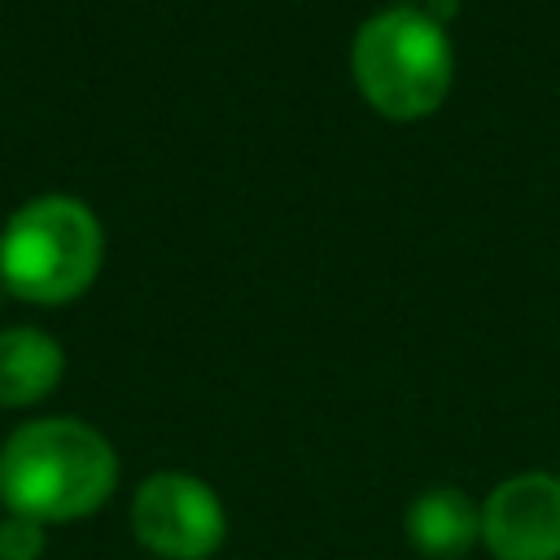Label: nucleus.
<instances>
[{"mask_svg":"<svg viewBox=\"0 0 560 560\" xmlns=\"http://www.w3.org/2000/svg\"><path fill=\"white\" fill-rule=\"evenodd\" d=\"M407 542L429 560H459L481 542V508L451 486L424 490L407 508Z\"/></svg>","mask_w":560,"mask_h":560,"instance_id":"obj_6","label":"nucleus"},{"mask_svg":"<svg viewBox=\"0 0 560 560\" xmlns=\"http://www.w3.org/2000/svg\"><path fill=\"white\" fill-rule=\"evenodd\" d=\"M136 538L166 560H206L223 542V503L192 472H153L131 499Z\"/></svg>","mask_w":560,"mask_h":560,"instance_id":"obj_4","label":"nucleus"},{"mask_svg":"<svg viewBox=\"0 0 560 560\" xmlns=\"http://www.w3.org/2000/svg\"><path fill=\"white\" fill-rule=\"evenodd\" d=\"M44 551V525L31 516H9L0 525V560H39Z\"/></svg>","mask_w":560,"mask_h":560,"instance_id":"obj_8","label":"nucleus"},{"mask_svg":"<svg viewBox=\"0 0 560 560\" xmlns=\"http://www.w3.org/2000/svg\"><path fill=\"white\" fill-rule=\"evenodd\" d=\"M114 481V446L83 420H31L0 451V499L13 516H31L39 525L96 512Z\"/></svg>","mask_w":560,"mask_h":560,"instance_id":"obj_1","label":"nucleus"},{"mask_svg":"<svg viewBox=\"0 0 560 560\" xmlns=\"http://www.w3.org/2000/svg\"><path fill=\"white\" fill-rule=\"evenodd\" d=\"M350 74L376 114L398 122L424 118L451 92V39L429 9H385L359 26Z\"/></svg>","mask_w":560,"mask_h":560,"instance_id":"obj_2","label":"nucleus"},{"mask_svg":"<svg viewBox=\"0 0 560 560\" xmlns=\"http://www.w3.org/2000/svg\"><path fill=\"white\" fill-rule=\"evenodd\" d=\"M101 223L74 197L26 201L0 236V280L26 302H70L101 267Z\"/></svg>","mask_w":560,"mask_h":560,"instance_id":"obj_3","label":"nucleus"},{"mask_svg":"<svg viewBox=\"0 0 560 560\" xmlns=\"http://www.w3.org/2000/svg\"><path fill=\"white\" fill-rule=\"evenodd\" d=\"M61 381V346L39 328L0 332V407H26Z\"/></svg>","mask_w":560,"mask_h":560,"instance_id":"obj_7","label":"nucleus"},{"mask_svg":"<svg viewBox=\"0 0 560 560\" xmlns=\"http://www.w3.org/2000/svg\"><path fill=\"white\" fill-rule=\"evenodd\" d=\"M481 542L494 560H560V477H508L481 503Z\"/></svg>","mask_w":560,"mask_h":560,"instance_id":"obj_5","label":"nucleus"}]
</instances>
